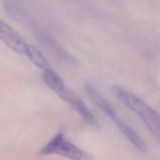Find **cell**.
<instances>
[{
	"instance_id": "cell-1",
	"label": "cell",
	"mask_w": 160,
	"mask_h": 160,
	"mask_svg": "<svg viewBox=\"0 0 160 160\" xmlns=\"http://www.w3.org/2000/svg\"><path fill=\"white\" fill-rule=\"evenodd\" d=\"M112 91L125 107L128 108L142 121L148 131L160 142V114L139 97L121 86H113Z\"/></svg>"
},
{
	"instance_id": "cell-2",
	"label": "cell",
	"mask_w": 160,
	"mask_h": 160,
	"mask_svg": "<svg viewBox=\"0 0 160 160\" xmlns=\"http://www.w3.org/2000/svg\"><path fill=\"white\" fill-rule=\"evenodd\" d=\"M43 80H44L45 85L52 91L55 92L60 99L69 103L72 107V109L77 113H79V115L83 118V121L87 124L91 125L93 127H99V122L97 120L96 115L92 113V111L87 107V104L75 92L67 88L62 78L53 68H49L47 70L43 71Z\"/></svg>"
},
{
	"instance_id": "cell-5",
	"label": "cell",
	"mask_w": 160,
	"mask_h": 160,
	"mask_svg": "<svg viewBox=\"0 0 160 160\" xmlns=\"http://www.w3.org/2000/svg\"><path fill=\"white\" fill-rule=\"evenodd\" d=\"M0 41H2L10 49L19 55H25V49L29 43L7 22L0 19Z\"/></svg>"
},
{
	"instance_id": "cell-6",
	"label": "cell",
	"mask_w": 160,
	"mask_h": 160,
	"mask_svg": "<svg viewBox=\"0 0 160 160\" xmlns=\"http://www.w3.org/2000/svg\"><path fill=\"white\" fill-rule=\"evenodd\" d=\"M40 38H41V42L44 43L45 46H46L54 55L57 56L59 59L64 60L67 64L76 62V58L73 57V56H71L65 48H62V47L58 44L57 41L54 38H52L51 35H48V34H46V33H42Z\"/></svg>"
},
{
	"instance_id": "cell-3",
	"label": "cell",
	"mask_w": 160,
	"mask_h": 160,
	"mask_svg": "<svg viewBox=\"0 0 160 160\" xmlns=\"http://www.w3.org/2000/svg\"><path fill=\"white\" fill-rule=\"evenodd\" d=\"M85 91L89 99L113 122V124L120 129V132L140 151H145L147 149V146L145 142L142 139L139 135L118 115V113L115 111L112 104L92 86L85 85Z\"/></svg>"
},
{
	"instance_id": "cell-7",
	"label": "cell",
	"mask_w": 160,
	"mask_h": 160,
	"mask_svg": "<svg viewBox=\"0 0 160 160\" xmlns=\"http://www.w3.org/2000/svg\"><path fill=\"white\" fill-rule=\"evenodd\" d=\"M38 68H40L42 71L47 70V69L52 68L49 65L47 58L42 54V52L38 48V47L33 46L31 44H28L27 49H25V55Z\"/></svg>"
},
{
	"instance_id": "cell-4",
	"label": "cell",
	"mask_w": 160,
	"mask_h": 160,
	"mask_svg": "<svg viewBox=\"0 0 160 160\" xmlns=\"http://www.w3.org/2000/svg\"><path fill=\"white\" fill-rule=\"evenodd\" d=\"M56 155L69 160H94V156L82 148L76 146L65 136L64 133H57L40 150V156Z\"/></svg>"
}]
</instances>
